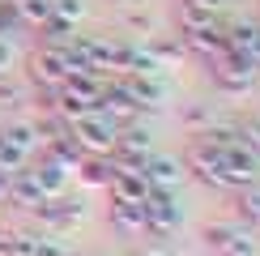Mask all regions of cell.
<instances>
[{"label":"cell","instance_id":"10","mask_svg":"<svg viewBox=\"0 0 260 256\" xmlns=\"http://www.w3.org/2000/svg\"><path fill=\"white\" fill-rule=\"evenodd\" d=\"M141 175H145V184H149V188H179L188 171H183V163H179V158L158 154V149H154V154H149L145 163H141Z\"/></svg>","mask_w":260,"mask_h":256},{"label":"cell","instance_id":"23","mask_svg":"<svg viewBox=\"0 0 260 256\" xmlns=\"http://www.w3.org/2000/svg\"><path fill=\"white\" fill-rule=\"evenodd\" d=\"M13 9H17L21 26H35V30L51 17V0H13Z\"/></svg>","mask_w":260,"mask_h":256},{"label":"cell","instance_id":"13","mask_svg":"<svg viewBox=\"0 0 260 256\" xmlns=\"http://www.w3.org/2000/svg\"><path fill=\"white\" fill-rule=\"evenodd\" d=\"M9 201H13L17 209H35V205H43V188H39V179H35V171H30V163L21 167V171H13V179H9Z\"/></svg>","mask_w":260,"mask_h":256},{"label":"cell","instance_id":"32","mask_svg":"<svg viewBox=\"0 0 260 256\" xmlns=\"http://www.w3.org/2000/svg\"><path fill=\"white\" fill-rule=\"evenodd\" d=\"M94 256H111V252H94Z\"/></svg>","mask_w":260,"mask_h":256},{"label":"cell","instance_id":"15","mask_svg":"<svg viewBox=\"0 0 260 256\" xmlns=\"http://www.w3.org/2000/svg\"><path fill=\"white\" fill-rule=\"evenodd\" d=\"M0 137H5L9 145H17L26 158H35V149L43 145V137H39L35 120H17V124H5V128H0Z\"/></svg>","mask_w":260,"mask_h":256},{"label":"cell","instance_id":"16","mask_svg":"<svg viewBox=\"0 0 260 256\" xmlns=\"http://www.w3.org/2000/svg\"><path fill=\"white\" fill-rule=\"evenodd\" d=\"M111 171H115L111 158H103V154H85L81 163H77V171H73V175H81V184H85V188H107Z\"/></svg>","mask_w":260,"mask_h":256},{"label":"cell","instance_id":"20","mask_svg":"<svg viewBox=\"0 0 260 256\" xmlns=\"http://www.w3.org/2000/svg\"><path fill=\"white\" fill-rule=\"evenodd\" d=\"M209 124H218V111H213V103H205V99L183 103V128H188L192 137H201Z\"/></svg>","mask_w":260,"mask_h":256},{"label":"cell","instance_id":"2","mask_svg":"<svg viewBox=\"0 0 260 256\" xmlns=\"http://www.w3.org/2000/svg\"><path fill=\"white\" fill-rule=\"evenodd\" d=\"M205 248H213L218 256H260V239H256V227H243L239 218L231 222H209L201 231Z\"/></svg>","mask_w":260,"mask_h":256},{"label":"cell","instance_id":"4","mask_svg":"<svg viewBox=\"0 0 260 256\" xmlns=\"http://www.w3.org/2000/svg\"><path fill=\"white\" fill-rule=\"evenodd\" d=\"M183 171H188V175H197L201 184L213 188V192H235V188H231V171H226V158L218 154V149H209L201 137H192L188 158H183Z\"/></svg>","mask_w":260,"mask_h":256},{"label":"cell","instance_id":"27","mask_svg":"<svg viewBox=\"0 0 260 256\" xmlns=\"http://www.w3.org/2000/svg\"><path fill=\"white\" fill-rule=\"evenodd\" d=\"M13 60H17V39L0 35V77H5V73H13Z\"/></svg>","mask_w":260,"mask_h":256},{"label":"cell","instance_id":"7","mask_svg":"<svg viewBox=\"0 0 260 256\" xmlns=\"http://www.w3.org/2000/svg\"><path fill=\"white\" fill-rule=\"evenodd\" d=\"M120 90L128 94V103H133L141 115L167 107V99H171V85L162 77H141V73H120Z\"/></svg>","mask_w":260,"mask_h":256},{"label":"cell","instance_id":"3","mask_svg":"<svg viewBox=\"0 0 260 256\" xmlns=\"http://www.w3.org/2000/svg\"><path fill=\"white\" fill-rule=\"evenodd\" d=\"M256 77H260V64L247 56V51H231L226 60L213 64V85H218V94L226 99H243V94L256 90Z\"/></svg>","mask_w":260,"mask_h":256},{"label":"cell","instance_id":"26","mask_svg":"<svg viewBox=\"0 0 260 256\" xmlns=\"http://www.w3.org/2000/svg\"><path fill=\"white\" fill-rule=\"evenodd\" d=\"M239 137H243V145L260 149V111H252V115H247V120L239 124Z\"/></svg>","mask_w":260,"mask_h":256},{"label":"cell","instance_id":"12","mask_svg":"<svg viewBox=\"0 0 260 256\" xmlns=\"http://www.w3.org/2000/svg\"><path fill=\"white\" fill-rule=\"evenodd\" d=\"M30 171H35L43 197H64L69 184H73V171L64 167V163H56V158H39V163H30Z\"/></svg>","mask_w":260,"mask_h":256},{"label":"cell","instance_id":"5","mask_svg":"<svg viewBox=\"0 0 260 256\" xmlns=\"http://www.w3.org/2000/svg\"><path fill=\"white\" fill-rule=\"evenodd\" d=\"M30 213L43 222V231H51V235H73V231L85 222V201L73 197V192H64V197H47L43 205H35Z\"/></svg>","mask_w":260,"mask_h":256},{"label":"cell","instance_id":"17","mask_svg":"<svg viewBox=\"0 0 260 256\" xmlns=\"http://www.w3.org/2000/svg\"><path fill=\"white\" fill-rule=\"evenodd\" d=\"M145 47H149V56H154L162 69H171V64L183 60V51H188V47H183V39H175V35H149Z\"/></svg>","mask_w":260,"mask_h":256},{"label":"cell","instance_id":"24","mask_svg":"<svg viewBox=\"0 0 260 256\" xmlns=\"http://www.w3.org/2000/svg\"><path fill=\"white\" fill-rule=\"evenodd\" d=\"M51 17H60V21H77L85 17V0H51Z\"/></svg>","mask_w":260,"mask_h":256},{"label":"cell","instance_id":"31","mask_svg":"<svg viewBox=\"0 0 260 256\" xmlns=\"http://www.w3.org/2000/svg\"><path fill=\"white\" fill-rule=\"evenodd\" d=\"M201 5H209V9H226L231 0H201Z\"/></svg>","mask_w":260,"mask_h":256},{"label":"cell","instance_id":"21","mask_svg":"<svg viewBox=\"0 0 260 256\" xmlns=\"http://www.w3.org/2000/svg\"><path fill=\"white\" fill-rule=\"evenodd\" d=\"M201 141L209 145V149H218V154H226V149L243 145V137H239V124H209L201 133Z\"/></svg>","mask_w":260,"mask_h":256},{"label":"cell","instance_id":"6","mask_svg":"<svg viewBox=\"0 0 260 256\" xmlns=\"http://www.w3.org/2000/svg\"><path fill=\"white\" fill-rule=\"evenodd\" d=\"M115 128L111 120H103L99 111H90V115H81V120H69V137L77 141L81 154H103V158H111V149H115Z\"/></svg>","mask_w":260,"mask_h":256},{"label":"cell","instance_id":"25","mask_svg":"<svg viewBox=\"0 0 260 256\" xmlns=\"http://www.w3.org/2000/svg\"><path fill=\"white\" fill-rule=\"evenodd\" d=\"M124 26L137 30V35H154V17H149L145 9H128V13H124Z\"/></svg>","mask_w":260,"mask_h":256},{"label":"cell","instance_id":"19","mask_svg":"<svg viewBox=\"0 0 260 256\" xmlns=\"http://www.w3.org/2000/svg\"><path fill=\"white\" fill-rule=\"evenodd\" d=\"M235 218L243 227H260V184H247L235 192Z\"/></svg>","mask_w":260,"mask_h":256},{"label":"cell","instance_id":"18","mask_svg":"<svg viewBox=\"0 0 260 256\" xmlns=\"http://www.w3.org/2000/svg\"><path fill=\"white\" fill-rule=\"evenodd\" d=\"M77 39V26H73V21H60V17H47L39 26V47H69V43Z\"/></svg>","mask_w":260,"mask_h":256},{"label":"cell","instance_id":"11","mask_svg":"<svg viewBox=\"0 0 260 256\" xmlns=\"http://www.w3.org/2000/svg\"><path fill=\"white\" fill-rule=\"evenodd\" d=\"M222 26V9H209L201 0H183L179 9V39L188 35H205V30H218Z\"/></svg>","mask_w":260,"mask_h":256},{"label":"cell","instance_id":"1","mask_svg":"<svg viewBox=\"0 0 260 256\" xmlns=\"http://www.w3.org/2000/svg\"><path fill=\"white\" fill-rule=\"evenodd\" d=\"M145 213V235L149 239H175L183 227V201L179 188H149V197L141 201Z\"/></svg>","mask_w":260,"mask_h":256},{"label":"cell","instance_id":"9","mask_svg":"<svg viewBox=\"0 0 260 256\" xmlns=\"http://www.w3.org/2000/svg\"><path fill=\"white\" fill-rule=\"evenodd\" d=\"M111 163H115V158H111ZM107 192H111V201L141 205V201L149 197V184H145V175H141V167H120V163H115L111 179H107Z\"/></svg>","mask_w":260,"mask_h":256},{"label":"cell","instance_id":"22","mask_svg":"<svg viewBox=\"0 0 260 256\" xmlns=\"http://www.w3.org/2000/svg\"><path fill=\"white\" fill-rule=\"evenodd\" d=\"M26 256H73V248L64 243V235L35 231V235H30V252H26Z\"/></svg>","mask_w":260,"mask_h":256},{"label":"cell","instance_id":"14","mask_svg":"<svg viewBox=\"0 0 260 256\" xmlns=\"http://www.w3.org/2000/svg\"><path fill=\"white\" fill-rule=\"evenodd\" d=\"M107 222L120 235H145V213H141V205H128V201H111Z\"/></svg>","mask_w":260,"mask_h":256},{"label":"cell","instance_id":"30","mask_svg":"<svg viewBox=\"0 0 260 256\" xmlns=\"http://www.w3.org/2000/svg\"><path fill=\"white\" fill-rule=\"evenodd\" d=\"M133 256H171L167 248H141V252H133Z\"/></svg>","mask_w":260,"mask_h":256},{"label":"cell","instance_id":"29","mask_svg":"<svg viewBox=\"0 0 260 256\" xmlns=\"http://www.w3.org/2000/svg\"><path fill=\"white\" fill-rule=\"evenodd\" d=\"M9 179H13V175H9V171H0V201H9Z\"/></svg>","mask_w":260,"mask_h":256},{"label":"cell","instance_id":"8","mask_svg":"<svg viewBox=\"0 0 260 256\" xmlns=\"http://www.w3.org/2000/svg\"><path fill=\"white\" fill-rule=\"evenodd\" d=\"M149 154H154V133H149L141 120L124 124L120 133H115V149H111V158H115L120 167H141Z\"/></svg>","mask_w":260,"mask_h":256},{"label":"cell","instance_id":"28","mask_svg":"<svg viewBox=\"0 0 260 256\" xmlns=\"http://www.w3.org/2000/svg\"><path fill=\"white\" fill-rule=\"evenodd\" d=\"M0 103H21V85L9 77V73L0 77Z\"/></svg>","mask_w":260,"mask_h":256}]
</instances>
